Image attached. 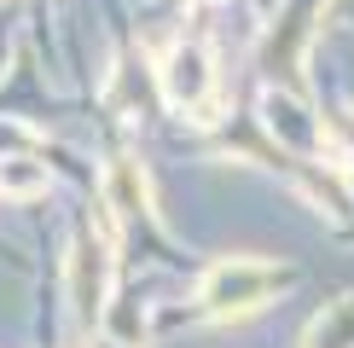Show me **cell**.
Returning <instances> with one entry per match:
<instances>
[{
  "mask_svg": "<svg viewBox=\"0 0 354 348\" xmlns=\"http://www.w3.org/2000/svg\"><path fill=\"white\" fill-rule=\"evenodd\" d=\"M47 192V163H35L29 151H12L0 157V197H41Z\"/></svg>",
  "mask_w": 354,
  "mask_h": 348,
  "instance_id": "6",
  "label": "cell"
},
{
  "mask_svg": "<svg viewBox=\"0 0 354 348\" xmlns=\"http://www.w3.org/2000/svg\"><path fill=\"white\" fill-rule=\"evenodd\" d=\"M308 348H354V296L337 302L331 313L314 319V331H308Z\"/></svg>",
  "mask_w": 354,
  "mask_h": 348,
  "instance_id": "7",
  "label": "cell"
},
{
  "mask_svg": "<svg viewBox=\"0 0 354 348\" xmlns=\"http://www.w3.org/2000/svg\"><path fill=\"white\" fill-rule=\"evenodd\" d=\"M337 139H343V151L354 157V105H348L343 116H337Z\"/></svg>",
  "mask_w": 354,
  "mask_h": 348,
  "instance_id": "8",
  "label": "cell"
},
{
  "mask_svg": "<svg viewBox=\"0 0 354 348\" xmlns=\"http://www.w3.org/2000/svg\"><path fill=\"white\" fill-rule=\"evenodd\" d=\"M331 6H337V12H348V18H354V0H331Z\"/></svg>",
  "mask_w": 354,
  "mask_h": 348,
  "instance_id": "11",
  "label": "cell"
},
{
  "mask_svg": "<svg viewBox=\"0 0 354 348\" xmlns=\"http://www.w3.org/2000/svg\"><path fill=\"white\" fill-rule=\"evenodd\" d=\"M111 238L105 232H82L76 250H70V273H64V290H70V313L82 319V325H93V319H105L111 308Z\"/></svg>",
  "mask_w": 354,
  "mask_h": 348,
  "instance_id": "3",
  "label": "cell"
},
{
  "mask_svg": "<svg viewBox=\"0 0 354 348\" xmlns=\"http://www.w3.org/2000/svg\"><path fill=\"white\" fill-rule=\"evenodd\" d=\"M6 52H12V47H6V29H0V70H6Z\"/></svg>",
  "mask_w": 354,
  "mask_h": 348,
  "instance_id": "10",
  "label": "cell"
},
{
  "mask_svg": "<svg viewBox=\"0 0 354 348\" xmlns=\"http://www.w3.org/2000/svg\"><path fill=\"white\" fill-rule=\"evenodd\" d=\"M285 284H290V267H273V261H256V255H227L198 279L192 302H198L203 319H244L268 308Z\"/></svg>",
  "mask_w": 354,
  "mask_h": 348,
  "instance_id": "1",
  "label": "cell"
},
{
  "mask_svg": "<svg viewBox=\"0 0 354 348\" xmlns=\"http://www.w3.org/2000/svg\"><path fill=\"white\" fill-rule=\"evenodd\" d=\"M256 12H279V0H256Z\"/></svg>",
  "mask_w": 354,
  "mask_h": 348,
  "instance_id": "12",
  "label": "cell"
},
{
  "mask_svg": "<svg viewBox=\"0 0 354 348\" xmlns=\"http://www.w3.org/2000/svg\"><path fill=\"white\" fill-rule=\"evenodd\" d=\"M180 6H203V0H180Z\"/></svg>",
  "mask_w": 354,
  "mask_h": 348,
  "instance_id": "13",
  "label": "cell"
},
{
  "mask_svg": "<svg viewBox=\"0 0 354 348\" xmlns=\"http://www.w3.org/2000/svg\"><path fill=\"white\" fill-rule=\"evenodd\" d=\"M87 348H134V342H116L111 331H105V337H93V342H87Z\"/></svg>",
  "mask_w": 354,
  "mask_h": 348,
  "instance_id": "9",
  "label": "cell"
},
{
  "mask_svg": "<svg viewBox=\"0 0 354 348\" xmlns=\"http://www.w3.org/2000/svg\"><path fill=\"white\" fill-rule=\"evenodd\" d=\"M261 116H268V134L279 139V151H302V157L326 151V128L314 122V110H308L290 87H285V93L268 87V93H261Z\"/></svg>",
  "mask_w": 354,
  "mask_h": 348,
  "instance_id": "4",
  "label": "cell"
},
{
  "mask_svg": "<svg viewBox=\"0 0 354 348\" xmlns=\"http://www.w3.org/2000/svg\"><path fill=\"white\" fill-rule=\"evenodd\" d=\"M105 209L116 215V221H128V226H151L157 215H151V180H145V168H140V157H111L105 163Z\"/></svg>",
  "mask_w": 354,
  "mask_h": 348,
  "instance_id": "5",
  "label": "cell"
},
{
  "mask_svg": "<svg viewBox=\"0 0 354 348\" xmlns=\"http://www.w3.org/2000/svg\"><path fill=\"white\" fill-rule=\"evenodd\" d=\"M157 93H163L174 110L209 122L215 116V93H221L209 47H203V41H174V47L163 52V64H157Z\"/></svg>",
  "mask_w": 354,
  "mask_h": 348,
  "instance_id": "2",
  "label": "cell"
}]
</instances>
